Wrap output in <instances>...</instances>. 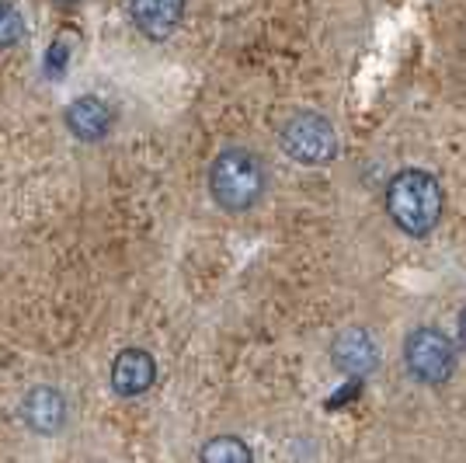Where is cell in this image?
Wrapping results in <instances>:
<instances>
[{
    "label": "cell",
    "mask_w": 466,
    "mask_h": 463,
    "mask_svg": "<svg viewBox=\"0 0 466 463\" xmlns=\"http://www.w3.org/2000/svg\"><path fill=\"white\" fill-rule=\"evenodd\" d=\"M442 206H446V192L431 171L404 168L390 178L387 212L408 237H428L435 231L442 220Z\"/></svg>",
    "instance_id": "1"
},
{
    "label": "cell",
    "mask_w": 466,
    "mask_h": 463,
    "mask_svg": "<svg viewBox=\"0 0 466 463\" xmlns=\"http://www.w3.org/2000/svg\"><path fill=\"white\" fill-rule=\"evenodd\" d=\"M209 195L219 210L248 212L268 192V168L248 147H227L209 164Z\"/></svg>",
    "instance_id": "2"
},
{
    "label": "cell",
    "mask_w": 466,
    "mask_h": 463,
    "mask_svg": "<svg viewBox=\"0 0 466 463\" xmlns=\"http://www.w3.org/2000/svg\"><path fill=\"white\" fill-rule=\"evenodd\" d=\"M279 139H282L286 157L296 160V164H307V168L330 164L338 157V147H341L334 126L324 116H317V112H296V116H289Z\"/></svg>",
    "instance_id": "3"
},
{
    "label": "cell",
    "mask_w": 466,
    "mask_h": 463,
    "mask_svg": "<svg viewBox=\"0 0 466 463\" xmlns=\"http://www.w3.org/2000/svg\"><path fill=\"white\" fill-rule=\"evenodd\" d=\"M404 366L418 384H446L456 369V345L446 331L431 328H414L404 338Z\"/></svg>",
    "instance_id": "4"
},
{
    "label": "cell",
    "mask_w": 466,
    "mask_h": 463,
    "mask_svg": "<svg viewBox=\"0 0 466 463\" xmlns=\"http://www.w3.org/2000/svg\"><path fill=\"white\" fill-rule=\"evenodd\" d=\"M330 363L345 376H370L380 366V345L366 328H345L330 342Z\"/></svg>",
    "instance_id": "5"
},
{
    "label": "cell",
    "mask_w": 466,
    "mask_h": 463,
    "mask_svg": "<svg viewBox=\"0 0 466 463\" xmlns=\"http://www.w3.org/2000/svg\"><path fill=\"white\" fill-rule=\"evenodd\" d=\"M63 122H66V129L77 136L80 143H101L105 136L112 133V126H116V112H112L108 101H101L97 95H84L66 105Z\"/></svg>",
    "instance_id": "6"
},
{
    "label": "cell",
    "mask_w": 466,
    "mask_h": 463,
    "mask_svg": "<svg viewBox=\"0 0 466 463\" xmlns=\"http://www.w3.org/2000/svg\"><path fill=\"white\" fill-rule=\"evenodd\" d=\"M157 380V363L143 348H122L112 363V390L118 397H139Z\"/></svg>",
    "instance_id": "7"
},
{
    "label": "cell",
    "mask_w": 466,
    "mask_h": 463,
    "mask_svg": "<svg viewBox=\"0 0 466 463\" xmlns=\"http://www.w3.org/2000/svg\"><path fill=\"white\" fill-rule=\"evenodd\" d=\"M133 25L150 42H164L177 32L185 18V0H129Z\"/></svg>",
    "instance_id": "8"
},
{
    "label": "cell",
    "mask_w": 466,
    "mask_h": 463,
    "mask_svg": "<svg viewBox=\"0 0 466 463\" xmlns=\"http://www.w3.org/2000/svg\"><path fill=\"white\" fill-rule=\"evenodd\" d=\"M21 418L39 436H56L66 425V397L53 386H35L21 401Z\"/></svg>",
    "instance_id": "9"
},
{
    "label": "cell",
    "mask_w": 466,
    "mask_h": 463,
    "mask_svg": "<svg viewBox=\"0 0 466 463\" xmlns=\"http://www.w3.org/2000/svg\"><path fill=\"white\" fill-rule=\"evenodd\" d=\"M202 463H254V453L237 436H216L202 446Z\"/></svg>",
    "instance_id": "10"
},
{
    "label": "cell",
    "mask_w": 466,
    "mask_h": 463,
    "mask_svg": "<svg viewBox=\"0 0 466 463\" xmlns=\"http://www.w3.org/2000/svg\"><path fill=\"white\" fill-rule=\"evenodd\" d=\"M25 39V18L15 4L0 0V49H11Z\"/></svg>",
    "instance_id": "11"
},
{
    "label": "cell",
    "mask_w": 466,
    "mask_h": 463,
    "mask_svg": "<svg viewBox=\"0 0 466 463\" xmlns=\"http://www.w3.org/2000/svg\"><path fill=\"white\" fill-rule=\"evenodd\" d=\"M460 338H463V345H466V307H463V314H460Z\"/></svg>",
    "instance_id": "12"
},
{
    "label": "cell",
    "mask_w": 466,
    "mask_h": 463,
    "mask_svg": "<svg viewBox=\"0 0 466 463\" xmlns=\"http://www.w3.org/2000/svg\"><path fill=\"white\" fill-rule=\"evenodd\" d=\"M56 4H63V7H74V4H77V0H56Z\"/></svg>",
    "instance_id": "13"
}]
</instances>
